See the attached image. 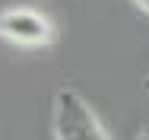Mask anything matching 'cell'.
<instances>
[{"label": "cell", "instance_id": "cell-1", "mask_svg": "<svg viewBox=\"0 0 149 140\" xmlns=\"http://www.w3.org/2000/svg\"><path fill=\"white\" fill-rule=\"evenodd\" d=\"M51 131L54 140H111L92 105L73 86H60L51 102Z\"/></svg>", "mask_w": 149, "mask_h": 140}, {"label": "cell", "instance_id": "cell-4", "mask_svg": "<svg viewBox=\"0 0 149 140\" xmlns=\"http://www.w3.org/2000/svg\"><path fill=\"white\" fill-rule=\"evenodd\" d=\"M133 3H136V6H140V10H143V13L149 16V0H133Z\"/></svg>", "mask_w": 149, "mask_h": 140}, {"label": "cell", "instance_id": "cell-5", "mask_svg": "<svg viewBox=\"0 0 149 140\" xmlns=\"http://www.w3.org/2000/svg\"><path fill=\"white\" fill-rule=\"evenodd\" d=\"M143 92H149V70H146V77H143Z\"/></svg>", "mask_w": 149, "mask_h": 140}, {"label": "cell", "instance_id": "cell-2", "mask_svg": "<svg viewBox=\"0 0 149 140\" xmlns=\"http://www.w3.org/2000/svg\"><path fill=\"white\" fill-rule=\"evenodd\" d=\"M0 38L16 48H48L57 42V29L35 6H6L0 10Z\"/></svg>", "mask_w": 149, "mask_h": 140}, {"label": "cell", "instance_id": "cell-3", "mask_svg": "<svg viewBox=\"0 0 149 140\" xmlns=\"http://www.w3.org/2000/svg\"><path fill=\"white\" fill-rule=\"evenodd\" d=\"M136 140H149V124H143V127H140V134H136Z\"/></svg>", "mask_w": 149, "mask_h": 140}]
</instances>
